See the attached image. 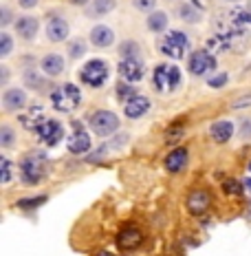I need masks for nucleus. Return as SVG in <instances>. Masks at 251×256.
Instances as JSON below:
<instances>
[{"mask_svg": "<svg viewBox=\"0 0 251 256\" xmlns=\"http://www.w3.org/2000/svg\"><path fill=\"white\" fill-rule=\"evenodd\" d=\"M18 170L24 186H38L44 181L46 172H49V157H46L44 150H31L20 159Z\"/></svg>", "mask_w": 251, "mask_h": 256, "instance_id": "1", "label": "nucleus"}, {"mask_svg": "<svg viewBox=\"0 0 251 256\" xmlns=\"http://www.w3.org/2000/svg\"><path fill=\"white\" fill-rule=\"evenodd\" d=\"M49 102L57 113H73L82 104V88L75 82H62L51 88Z\"/></svg>", "mask_w": 251, "mask_h": 256, "instance_id": "2", "label": "nucleus"}, {"mask_svg": "<svg viewBox=\"0 0 251 256\" xmlns=\"http://www.w3.org/2000/svg\"><path fill=\"white\" fill-rule=\"evenodd\" d=\"M183 86V71L176 64H157L152 68V88L161 95H172Z\"/></svg>", "mask_w": 251, "mask_h": 256, "instance_id": "3", "label": "nucleus"}, {"mask_svg": "<svg viewBox=\"0 0 251 256\" xmlns=\"http://www.w3.org/2000/svg\"><path fill=\"white\" fill-rule=\"evenodd\" d=\"M110 76H113V68L101 58H90L79 68V82L88 88H104L110 82Z\"/></svg>", "mask_w": 251, "mask_h": 256, "instance_id": "4", "label": "nucleus"}, {"mask_svg": "<svg viewBox=\"0 0 251 256\" xmlns=\"http://www.w3.org/2000/svg\"><path fill=\"white\" fill-rule=\"evenodd\" d=\"M88 128L93 130V135L101 137V140H110L119 132L121 128V120L115 110H108V108H97L88 115Z\"/></svg>", "mask_w": 251, "mask_h": 256, "instance_id": "5", "label": "nucleus"}, {"mask_svg": "<svg viewBox=\"0 0 251 256\" xmlns=\"http://www.w3.org/2000/svg\"><path fill=\"white\" fill-rule=\"evenodd\" d=\"M157 49L163 53L170 60H181L185 58V53L190 49V38L185 31L181 29H170L168 34H163L161 38L157 40Z\"/></svg>", "mask_w": 251, "mask_h": 256, "instance_id": "6", "label": "nucleus"}, {"mask_svg": "<svg viewBox=\"0 0 251 256\" xmlns=\"http://www.w3.org/2000/svg\"><path fill=\"white\" fill-rule=\"evenodd\" d=\"M66 150L75 157H84V154L93 152V137L88 130H84L82 122H73V132L66 140Z\"/></svg>", "mask_w": 251, "mask_h": 256, "instance_id": "7", "label": "nucleus"}, {"mask_svg": "<svg viewBox=\"0 0 251 256\" xmlns=\"http://www.w3.org/2000/svg\"><path fill=\"white\" fill-rule=\"evenodd\" d=\"M0 104L4 113H22L29 106V90L24 86H7L2 90Z\"/></svg>", "mask_w": 251, "mask_h": 256, "instance_id": "8", "label": "nucleus"}, {"mask_svg": "<svg viewBox=\"0 0 251 256\" xmlns=\"http://www.w3.org/2000/svg\"><path fill=\"white\" fill-rule=\"evenodd\" d=\"M216 66H218V60L205 49L192 51L188 58V71L196 78H203V76H207V73L216 71Z\"/></svg>", "mask_w": 251, "mask_h": 256, "instance_id": "9", "label": "nucleus"}, {"mask_svg": "<svg viewBox=\"0 0 251 256\" xmlns=\"http://www.w3.org/2000/svg\"><path fill=\"white\" fill-rule=\"evenodd\" d=\"M117 73H119V78L128 84L143 82V78H146V58H128V60H119V64H117Z\"/></svg>", "mask_w": 251, "mask_h": 256, "instance_id": "10", "label": "nucleus"}, {"mask_svg": "<svg viewBox=\"0 0 251 256\" xmlns=\"http://www.w3.org/2000/svg\"><path fill=\"white\" fill-rule=\"evenodd\" d=\"M13 31L22 42L31 44V42L38 40V34H40V18L31 14H24V16H18L13 22Z\"/></svg>", "mask_w": 251, "mask_h": 256, "instance_id": "11", "label": "nucleus"}, {"mask_svg": "<svg viewBox=\"0 0 251 256\" xmlns=\"http://www.w3.org/2000/svg\"><path fill=\"white\" fill-rule=\"evenodd\" d=\"M35 137L40 140L42 146L46 148H55L57 144L64 140V124L60 120H46L38 130H35Z\"/></svg>", "mask_w": 251, "mask_h": 256, "instance_id": "12", "label": "nucleus"}, {"mask_svg": "<svg viewBox=\"0 0 251 256\" xmlns=\"http://www.w3.org/2000/svg\"><path fill=\"white\" fill-rule=\"evenodd\" d=\"M44 36L49 42H53V44L66 42L68 36H71V24H68V20L64 18V16H51V18L46 20Z\"/></svg>", "mask_w": 251, "mask_h": 256, "instance_id": "13", "label": "nucleus"}, {"mask_svg": "<svg viewBox=\"0 0 251 256\" xmlns=\"http://www.w3.org/2000/svg\"><path fill=\"white\" fill-rule=\"evenodd\" d=\"M210 137L214 144L223 146V144H229L234 140V135H238V124L232 120H216L210 124Z\"/></svg>", "mask_w": 251, "mask_h": 256, "instance_id": "14", "label": "nucleus"}, {"mask_svg": "<svg viewBox=\"0 0 251 256\" xmlns=\"http://www.w3.org/2000/svg\"><path fill=\"white\" fill-rule=\"evenodd\" d=\"M141 243H143V230L132 226V223H128V226H124L117 232V248H119L121 252H132V250H137Z\"/></svg>", "mask_w": 251, "mask_h": 256, "instance_id": "15", "label": "nucleus"}, {"mask_svg": "<svg viewBox=\"0 0 251 256\" xmlns=\"http://www.w3.org/2000/svg\"><path fill=\"white\" fill-rule=\"evenodd\" d=\"M117 42L115 29L108 24H95L88 34V44L93 49H113Z\"/></svg>", "mask_w": 251, "mask_h": 256, "instance_id": "16", "label": "nucleus"}, {"mask_svg": "<svg viewBox=\"0 0 251 256\" xmlns=\"http://www.w3.org/2000/svg\"><path fill=\"white\" fill-rule=\"evenodd\" d=\"M185 206H188V212L192 216H201L210 210L212 206V192L205 188H194L185 199Z\"/></svg>", "mask_w": 251, "mask_h": 256, "instance_id": "17", "label": "nucleus"}, {"mask_svg": "<svg viewBox=\"0 0 251 256\" xmlns=\"http://www.w3.org/2000/svg\"><path fill=\"white\" fill-rule=\"evenodd\" d=\"M188 166H190V150L185 146L172 148L163 159V168L168 170L170 174H181Z\"/></svg>", "mask_w": 251, "mask_h": 256, "instance_id": "18", "label": "nucleus"}, {"mask_svg": "<svg viewBox=\"0 0 251 256\" xmlns=\"http://www.w3.org/2000/svg\"><path fill=\"white\" fill-rule=\"evenodd\" d=\"M46 120H49V117H46V110H44V106L42 104H29L26 106V110H22V113L18 115V122L31 132L38 130Z\"/></svg>", "mask_w": 251, "mask_h": 256, "instance_id": "19", "label": "nucleus"}, {"mask_svg": "<svg viewBox=\"0 0 251 256\" xmlns=\"http://www.w3.org/2000/svg\"><path fill=\"white\" fill-rule=\"evenodd\" d=\"M174 14H176V18L185 24H201L203 18H205L201 4L192 2V0H179L174 7Z\"/></svg>", "mask_w": 251, "mask_h": 256, "instance_id": "20", "label": "nucleus"}, {"mask_svg": "<svg viewBox=\"0 0 251 256\" xmlns=\"http://www.w3.org/2000/svg\"><path fill=\"white\" fill-rule=\"evenodd\" d=\"M64 68H66V60H64L62 53L51 51V53H44V56L40 58V71L44 73L46 78H51V80L60 78L64 73Z\"/></svg>", "mask_w": 251, "mask_h": 256, "instance_id": "21", "label": "nucleus"}, {"mask_svg": "<svg viewBox=\"0 0 251 256\" xmlns=\"http://www.w3.org/2000/svg\"><path fill=\"white\" fill-rule=\"evenodd\" d=\"M150 108H152L150 98H146V95L139 93L124 104V117L126 120H141V117H146L148 113H150Z\"/></svg>", "mask_w": 251, "mask_h": 256, "instance_id": "22", "label": "nucleus"}, {"mask_svg": "<svg viewBox=\"0 0 251 256\" xmlns=\"http://www.w3.org/2000/svg\"><path fill=\"white\" fill-rule=\"evenodd\" d=\"M146 29L154 36H163L170 31V14L163 12V9H157V12L148 14L146 18Z\"/></svg>", "mask_w": 251, "mask_h": 256, "instance_id": "23", "label": "nucleus"}, {"mask_svg": "<svg viewBox=\"0 0 251 256\" xmlns=\"http://www.w3.org/2000/svg\"><path fill=\"white\" fill-rule=\"evenodd\" d=\"M46 80H51V78H46L44 73L35 71V68H26V71L22 73L24 88L26 90H35V93H42V90L46 88Z\"/></svg>", "mask_w": 251, "mask_h": 256, "instance_id": "24", "label": "nucleus"}, {"mask_svg": "<svg viewBox=\"0 0 251 256\" xmlns=\"http://www.w3.org/2000/svg\"><path fill=\"white\" fill-rule=\"evenodd\" d=\"M117 9V0H90L86 16L88 18H106Z\"/></svg>", "mask_w": 251, "mask_h": 256, "instance_id": "25", "label": "nucleus"}, {"mask_svg": "<svg viewBox=\"0 0 251 256\" xmlns=\"http://www.w3.org/2000/svg\"><path fill=\"white\" fill-rule=\"evenodd\" d=\"M15 144H18V132H15V128L11 124H0V148L2 150H11L15 148Z\"/></svg>", "mask_w": 251, "mask_h": 256, "instance_id": "26", "label": "nucleus"}, {"mask_svg": "<svg viewBox=\"0 0 251 256\" xmlns=\"http://www.w3.org/2000/svg\"><path fill=\"white\" fill-rule=\"evenodd\" d=\"M119 58L128 60V58H143V49L137 40H124L119 44Z\"/></svg>", "mask_w": 251, "mask_h": 256, "instance_id": "27", "label": "nucleus"}, {"mask_svg": "<svg viewBox=\"0 0 251 256\" xmlns=\"http://www.w3.org/2000/svg\"><path fill=\"white\" fill-rule=\"evenodd\" d=\"M86 51H88V44H86V40L84 38H73L71 42H68V46H66V53H68L71 60H79V58H84L86 56Z\"/></svg>", "mask_w": 251, "mask_h": 256, "instance_id": "28", "label": "nucleus"}, {"mask_svg": "<svg viewBox=\"0 0 251 256\" xmlns=\"http://www.w3.org/2000/svg\"><path fill=\"white\" fill-rule=\"evenodd\" d=\"M13 46H15V42H13V36L9 34V31H0V58L2 60H7L9 56L13 53Z\"/></svg>", "mask_w": 251, "mask_h": 256, "instance_id": "29", "label": "nucleus"}, {"mask_svg": "<svg viewBox=\"0 0 251 256\" xmlns=\"http://www.w3.org/2000/svg\"><path fill=\"white\" fill-rule=\"evenodd\" d=\"M46 199H49L46 194H40V196H24V199L18 201V208H20V210H33V208L44 206Z\"/></svg>", "mask_w": 251, "mask_h": 256, "instance_id": "30", "label": "nucleus"}, {"mask_svg": "<svg viewBox=\"0 0 251 256\" xmlns=\"http://www.w3.org/2000/svg\"><path fill=\"white\" fill-rule=\"evenodd\" d=\"M135 95H139V90H137V88H132V84H128V82H124V80H121L119 86H117V100L126 104L128 100H132Z\"/></svg>", "mask_w": 251, "mask_h": 256, "instance_id": "31", "label": "nucleus"}, {"mask_svg": "<svg viewBox=\"0 0 251 256\" xmlns=\"http://www.w3.org/2000/svg\"><path fill=\"white\" fill-rule=\"evenodd\" d=\"M243 190H245V184L243 181H238V179H227V181H223V192L229 196H240L243 194Z\"/></svg>", "mask_w": 251, "mask_h": 256, "instance_id": "32", "label": "nucleus"}, {"mask_svg": "<svg viewBox=\"0 0 251 256\" xmlns=\"http://www.w3.org/2000/svg\"><path fill=\"white\" fill-rule=\"evenodd\" d=\"M0 170H2V186H9L13 181V162L9 157L0 159Z\"/></svg>", "mask_w": 251, "mask_h": 256, "instance_id": "33", "label": "nucleus"}, {"mask_svg": "<svg viewBox=\"0 0 251 256\" xmlns=\"http://www.w3.org/2000/svg\"><path fill=\"white\" fill-rule=\"evenodd\" d=\"M132 9L139 14H152V12H157V0H132Z\"/></svg>", "mask_w": 251, "mask_h": 256, "instance_id": "34", "label": "nucleus"}, {"mask_svg": "<svg viewBox=\"0 0 251 256\" xmlns=\"http://www.w3.org/2000/svg\"><path fill=\"white\" fill-rule=\"evenodd\" d=\"M238 137L243 142H249L251 140V117H240L238 122Z\"/></svg>", "mask_w": 251, "mask_h": 256, "instance_id": "35", "label": "nucleus"}, {"mask_svg": "<svg viewBox=\"0 0 251 256\" xmlns=\"http://www.w3.org/2000/svg\"><path fill=\"white\" fill-rule=\"evenodd\" d=\"M229 82V73H214L212 78H207V86L210 88H223Z\"/></svg>", "mask_w": 251, "mask_h": 256, "instance_id": "36", "label": "nucleus"}, {"mask_svg": "<svg viewBox=\"0 0 251 256\" xmlns=\"http://www.w3.org/2000/svg\"><path fill=\"white\" fill-rule=\"evenodd\" d=\"M15 22V16H13V12L11 9L7 7V4H2V7H0V26H9V24H13Z\"/></svg>", "mask_w": 251, "mask_h": 256, "instance_id": "37", "label": "nucleus"}, {"mask_svg": "<svg viewBox=\"0 0 251 256\" xmlns=\"http://www.w3.org/2000/svg\"><path fill=\"white\" fill-rule=\"evenodd\" d=\"M9 80H11V68L7 66V64H0V86L2 88H7V84H9Z\"/></svg>", "mask_w": 251, "mask_h": 256, "instance_id": "38", "label": "nucleus"}, {"mask_svg": "<svg viewBox=\"0 0 251 256\" xmlns=\"http://www.w3.org/2000/svg\"><path fill=\"white\" fill-rule=\"evenodd\" d=\"M18 2L20 9H24V12H29V9H35L40 4V0H15Z\"/></svg>", "mask_w": 251, "mask_h": 256, "instance_id": "39", "label": "nucleus"}, {"mask_svg": "<svg viewBox=\"0 0 251 256\" xmlns=\"http://www.w3.org/2000/svg\"><path fill=\"white\" fill-rule=\"evenodd\" d=\"M68 4H73V7H88L90 0H68Z\"/></svg>", "mask_w": 251, "mask_h": 256, "instance_id": "40", "label": "nucleus"}, {"mask_svg": "<svg viewBox=\"0 0 251 256\" xmlns=\"http://www.w3.org/2000/svg\"><path fill=\"white\" fill-rule=\"evenodd\" d=\"M245 104H247V106H251V98H249V100H247V98L238 100V102H236V108H240V106H245Z\"/></svg>", "mask_w": 251, "mask_h": 256, "instance_id": "41", "label": "nucleus"}, {"mask_svg": "<svg viewBox=\"0 0 251 256\" xmlns=\"http://www.w3.org/2000/svg\"><path fill=\"white\" fill-rule=\"evenodd\" d=\"M93 256H115L113 252H108V250H97V252H95Z\"/></svg>", "mask_w": 251, "mask_h": 256, "instance_id": "42", "label": "nucleus"}, {"mask_svg": "<svg viewBox=\"0 0 251 256\" xmlns=\"http://www.w3.org/2000/svg\"><path fill=\"white\" fill-rule=\"evenodd\" d=\"M243 184H245V190H247V192H251V177H247V179L243 181Z\"/></svg>", "mask_w": 251, "mask_h": 256, "instance_id": "43", "label": "nucleus"}, {"mask_svg": "<svg viewBox=\"0 0 251 256\" xmlns=\"http://www.w3.org/2000/svg\"><path fill=\"white\" fill-rule=\"evenodd\" d=\"M223 2H227V4H236V2H240V0H223Z\"/></svg>", "mask_w": 251, "mask_h": 256, "instance_id": "44", "label": "nucleus"}, {"mask_svg": "<svg viewBox=\"0 0 251 256\" xmlns=\"http://www.w3.org/2000/svg\"><path fill=\"white\" fill-rule=\"evenodd\" d=\"M249 170H251V162H249Z\"/></svg>", "mask_w": 251, "mask_h": 256, "instance_id": "45", "label": "nucleus"}]
</instances>
